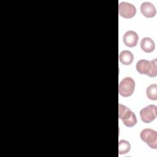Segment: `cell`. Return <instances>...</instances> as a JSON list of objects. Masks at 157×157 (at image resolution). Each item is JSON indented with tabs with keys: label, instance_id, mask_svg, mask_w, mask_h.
Instances as JSON below:
<instances>
[{
	"label": "cell",
	"instance_id": "8",
	"mask_svg": "<svg viewBox=\"0 0 157 157\" xmlns=\"http://www.w3.org/2000/svg\"><path fill=\"white\" fill-rule=\"evenodd\" d=\"M140 12L147 18L154 17L156 13L155 6L150 2H144L141 4Z\"/></svg>",
	"mask_w": 157,
	"mask_h": 157
},
{
	"label": "cell",
	"instance_id": "12",
	"mask_svg": "<svg viewBox=\"0 0 157 157\" xmlns=\"http://www.w3.org/2000/svg\"><path fill=\"white\" fill-rule=\"evenodd\" d=\"M131 149L129 142L126 140H121L118 142V153L120 155L127 153Z\"/></svg>",
	"mask_w": 157,
	"mask_h": 157
},
{
	"label": "cell",
	"instance_id": "11",
	"mask_svg": "<svg viewBox=\"0 0 157 157\" xmlns=\"http://www.w3.org/2000/svg\"><path fill=\"white\" fill-rule=\"evenodd\" d=\"M146 93L149 99L156 101L157 99V85L151 84L148 86L147 88Z\"/></svg>",
	"mask_w": 157,
	"mask_h": 157
},
{
	"label": "cell",
	"instance_id": "7",
	"mask_svg": "<svg viewBox=\"0 0 157 157\" xmlns=\"http://www.w3.org/2000/svg\"><path fill=\"white\" fill-rule=\"evenodd\" d=\"M123 43L128 47H134L137 45L139 36L134 31H128L125 33L123 36Z\"/></svg>",
	"mask_w": 157,
	"mask_h": 157
},
{
	"label": "cell",
	"instance_id": "4",
	"mask_svg": "<svg viewBox=\"0 0 157 157\" xmlns=\"http://www.w3.org/2000/svg\"><path fill=\"white\" fill-rule=\"evenodd\" d=\"M140 137L151 148H157V132L156 131L150 128L144 129L140 132Z\"/></svg>",
	"mask_w": 157,
	"mask_h": 157
},
{
	"label": "cell",
	"instance_id": "10",
	"mask_svg": "<svg viewBox=\"0 0 157 157\" xmlns=\"http://www.w3.org/2000/svg\"><path fill=\"white\" fill-rule=\"evenodd\" d=\"M119 60L124 65H129L134 60V55L129 50H123L120 53Z\"/></svg>",
	"mask_w": 157,
	"mask_h": 157
},
{
	"label": "cell",
	"instance_id": "9",
	"mask_svg": "<svg viewBox=\"0 0 157 157\" xmlns=\"http://www.w3.org/2000/svg\"><path fill=\"white\" fill-rule=\"evenodd\" d=\"M140 48L145 53H151L153 52L155 48L154 41L150 37H144L140 41Z\"/></svg>",
	"mask_w": 157,
	"mask_h": 157
},
{
	"label": "cell",
	"instance_id": "2",
	"mask_svg": "<svg viewBox=\"0 0 157 157\" xmlns=\"http://www.w3.org/2000/svg\"><path fill=\"white\" fill-rule=\"evenodd\" d=\"M118 117L127 127H132L137 122L135 113L129 108L121 104H118Z\"/></svg>",
	"mask_w": 157,
	"mask_h": 157
},
{
	"label": "cell",
	"instance_id": "6",
	"mask_svg": "<svg viewBox=\"0 0 157 157\" xmlns=\"http://www.w3.org/2000/svg\"><path fill=\"white\" fill-rule=\"evenodd\" d=\"M119 15L124 18H131L136 13V8L133 4L126 2H121L118 5Z\"/></svg>",
	"mask_w": 157,
	"mask_h": 157
},
{
	"label": "cell",
	"instance_id": "3",
	"mask_svg": "<svg viewBox=\"0 0 157 157\" xmlns=\"http://www.w3.org/2000/svg\"><path fill=\"white\" fill-rule=\"evenodd\" d=\"M135 89V82L131 77L124 78L119 83L118 92L123 97H129L131 96Z\"/></svg>",
	"mask_w": 157,
	"mask_h": 157
},
{
	"label": "cell",
	"instance_id": "5",
	"mask_svg": "<svg viewBox=\"0 0 157 157\" xmlns=\"http://www.w3.org/2000/svg\"><path fill=\"white\" fill-rule=\"evenodd\" d=\"M157 115V107L155 105H148L140 111L141 120L145 123L153 121Z\"/></svg>",
	"mask_w": 157,
	"mask_h": 157
},
{
	"label": "cell",
	"instance_id": "1",
	"mask_svg": "<svg viewBox=\"0 0 157 157\" xmlns=\"http://www.w3.org/2000/svg\"><path fill=\"white\" fill-rule=\"evenodd\" d=\"M136 69L140 74L147 75L150 77H155L157 75L156 59L152 61L140 59L136 64Z\"/></svg>",
	"mask_w": 157,
	"mask_h": 157
}]
</instances>
